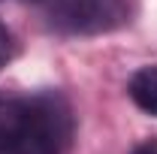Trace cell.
Wrapping results in <instances>:
<instances>
[{
    "mask_svg": "<svg viewBox=\"0 0 157 154\" xmlns=\"http://www.w3.org/2000/svg\"><path fill=\"white\" fill-rule=\"evenodd\" d=\"M45 15L58 33L100 37L130 21V3L127 0H52Z\"/></svg>",
    "mask_w": 157,
    "mask_h": 154,
    "instance_id": "7a4b0ae2",
    "label": "cell"
},
{
    "mask_svg": "<svg viewBox=\"0 0 157 154\" xmlns=\"http://www.w3.org/2000/svg\"><path fill=\"white\" fill-rule=\"evenodd\" d=\"M73 118L58 94L0 97V154H60Z\"/></svg>",
    "mask_w": 157,
    "mask_h": 154,
    "instance_id": "6da1fadb",
    "label": "cell"
},
{
    "mask_svg": "<svg viewBox=\"0 0 157 154\" xmlns=\"http://www.w3.org/2000/svg\"><path fill=\"white\" fill-rule=\"evenodd\" d=\"M130 154H157V142H142V145H136Z\"/></svg>",
    "mask_w": 157,
    "mask_h": 154,
    "instance_id": "5b68a950",
    "label": "cell"
},
{
    "mask_svg": "<svg viewBox=\"0 0 157 154\" xmlns=\"http://www.w3.org/2000/svg\"><path fill=\"white\" fill-rule=\"evenodd\" d=\"M127 94L145 115L157 118V67H139L127 82Z\"/></svg>",
    "mask_w": 157,
    "mask_h": 154,
    "instance_id": "3957f363",
    "label": "cell"
},
{
    "mask_svg": "<svg viewBox=\"0 0 157 154\" xmlns=\"http://www.w3.org/2000/svg\"><path fill=\"white\" fill-rule=\"evenodd\" d=\"M12 55H15V39H12V33L0 24V67H6V64L12 60Z\"/></svg>",
    "mask_w": 157,
    "mask_h": 154,
    "instance_id": "277c9868",
    "label": "cell"
}]
</instances>
